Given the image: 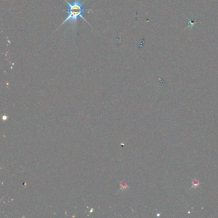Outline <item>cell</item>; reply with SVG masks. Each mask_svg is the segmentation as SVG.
Listing matches in <instances>:
<instances>
[{
    "instance_id": "6da1fadb",
    "label": "cell",
    "mask_w": 218,
    "mask_h": 218,
    "mask_svg": "<svg viewBox=\"0 0 218 218\" xmlns=\"http://www.w3.org/2000/svg\"><path fill=\"white\" fill-rule=\"evenodd\" d=\"M64 1L66 3V4L68 5L67 11L64 10V12L67 13V16L64 21L62 22L58 28L66 24V23H68V24H70L74 28H75L78 26V21L79 19H82V20H84L85 22L91 26V25L89 24L88 22L84 17V14L85 13H89L92 11V10L84 8L85 3L88 0H73L71 3L68 2L67 0H64Z\"/></svg>"
},
{
    "instance_id": "7a4b0ae2",
    "label": "cell",
    "mask_w": 218,
    "mask_h": 218,
    "mask_svg": "<svg viewBox=\"0 0 218 218\" xmlns=\"http://www.w3.org/2000/svg\"><path fill=\"white\" fill-rule=\"evenodd\" d=\"M192 184H193V188H195V187H196L199 186L200 182L197 179H195V180H194L192 181Z\"/></svg>"
}]
</instances>
